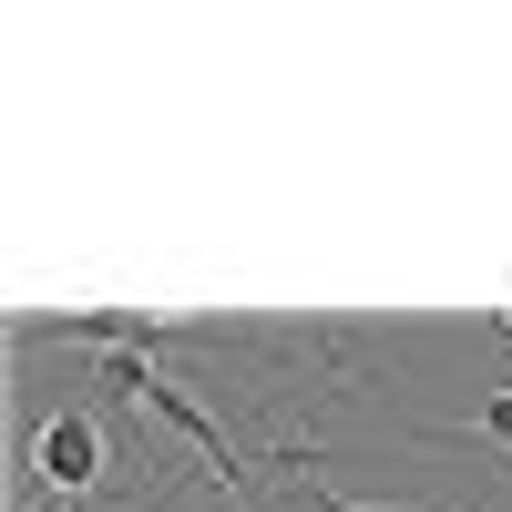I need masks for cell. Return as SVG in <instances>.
<instances>
[{
	"instance_id": "obj_1",
	"label": "cell",
	"mask_w": 512,
	"mask_h": 512,
	"mask_svg": "<svg viewBox=\"0 0 512 512\" xmlns=\"http://www.w3.org/2000/svg\"><path fill=\"white\" fill-rule=\"evenodd\" d=\"M31 482L41 492H93L103 482V420L93 410H52V420H41V431H31Z\"/></svg>"
},
{
	"instance_id": "obj_2",
	"label": "cell",
	"mask_w": 512,
	"mask_h": 512,
	"mask_svg": "<svg viewBox=\"0 0 512 512\" xmlns=\"http://www.w3.org/2000/svg\"><path fill=\"white\" fill-rule=\"evenodd\" d=\"M144 410H154V420H164V431H175V441H185V451H195V461H205V472H216L226 492H246V461H236V441H226V420L205 410V400L185 390V379H164V369H154Z\"/></svg>"
},
{
	"instance_id": "obj_3",
	"label": "cell",
	"mask_w": 512,
	"mask_h": 512,
	"mask_svg": "<svg viewBox=\"0 0 512 512\" xmlns=\"http://www.w3.org/2000/svg\"><path fill=\"white\" fill-rule=\"evenodd\" d=\"M93 390H103V400H123V410H144L154 359H134V349H93Z\"/></svg>"
},
{
	"instance_id": "obj_4",
	"label": "cell",
	"mask_w": 512,
	"mask_h": 512,
	"mask_svg": "<svg viewBox=\"0 0 512 512\" xmlns=\"http://www.w3.org/2000/svg\"><path fill=\"white\" fill-rule=\"evenodd\" d=\"M472 441H492V451H512V379H502V390L472 410Z\"/></svg>"
},
{
	"instance_id": "obj_5",
	"label": "cell",
	"mask_w": 512,
	"mask_h": 512,
	"mask_svg": "<svg viewBox=\"0 0 512 512\" xmlns=\"http://www.w3.org/2000/svg\"><path fill=\"white\" fill-rule=\"evenodd\" d=\"M297 512H400V502H338L318 472H297Z\"/></svg>"
}]
</instances>
